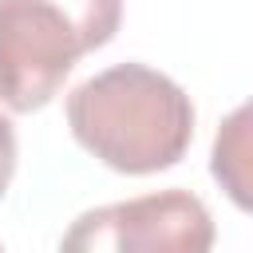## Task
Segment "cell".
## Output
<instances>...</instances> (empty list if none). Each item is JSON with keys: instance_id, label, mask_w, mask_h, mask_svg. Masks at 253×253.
Masks as SVG:
<instances>
[{"instance_id": "obj_1", "label": "cell", "mask_w": 253, "mask_h": 253, "mask_svg": "<svg viewBox=\"0 0 253 253\" xmlns=\"http://www.w3.org/2000/svg\"><path fill=\"white\" fill-rule=\"evenodd\" d=\"M75 142L119 174H158L194 142V103L146 63H115L67 95Z\"/></svg>"}, {"instance_id": "obj_2", "label": "cell", "mask_w": 253, "mask_h": 253, "mask_svg": "<svg viewBox=\"0 0 253 253\" xmlns=\"http://www.w3.org/2000/svg\"><path fill=\"white\" fill-rule=\"evenodd\" d=\"M119 24L123 0H0V103L16 115L47 107Z\"/></svg>"}, {"instance_id": "obj_3", "label": "cell", "mask_w": 253, "mask_h": 253, "mask_svg": "<svg viewBox=\"0 0 253 253\" xmlns=\"http://www.w3.org/2000/svg\"><path fill=\"white\" fill-rule=\"evenodd\" d=\"M213 217L190 190H154L79 213L59 253H210Z\"/></svg>"}, {"instance_id": "obj_4", "label": "cell", "mask_w": 253, "mask_h": 253, "mask_svg": "<svg viewBox=\"0 0 253 253\" xmlns=\"http://www.w3.org/2000/svg\"><path fill=\"white\" fill-rule=\"evenodd\" d=\"M213 178L225 194L249 210V107H237L213 138Z\"/></svg>"}, {"instance_id": "obj_5", "label": "cell", "mask_w": 253, "mask_h": 253, "mask_svg": "<svg viewBox=\"0 0 253 253\" xmlns=\"http://www.w3.org/2000/svg\"><path fill=\"white\" fill-rule=\"evenodd\" d=\"M12 174H16V130H12V123L0 115V198H4V190L12 186Z\"/></svg>"}, {"instance_id": "obj_6", "label": "cell", "mask_w": 253, "mask_h": 253, "mask_svg": "<svg viewBox=\"0 0 253 253\" xmlns=\"http://www.w3.org/2000/svg\"><path fill=\"white\" fill-rule=\"evenodd\" d=\"M0 253H4V245H0Z\"/></svg>"}]
</instances>
